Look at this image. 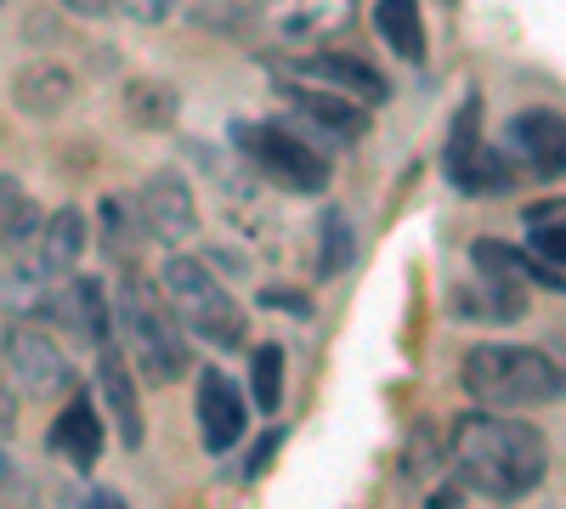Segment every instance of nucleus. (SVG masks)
<instances>
[{"instance_id":"obj_1","label":"nucleus","mask_w":566,"mask_h":509,"mask_svg":"<svg viewBox=\"0 0 566 509\" xmlns=\"http://www.w3.org/2000/svg\"><path fill=\"white\" fill-rule=\"evenodd\" d=\"M442 465L453 470V481L476 498H527L544 487L555 447L538 425L515 420L504 407H482V413H459L453 436L442 447Z\"/></svg>"},{"instance_id":"obj_2","label":"nucleus","mask_w":566,"mask_h":509,"mask_svg":"<svg viewBox=\"0 0 566 509\" xmlns=\"http://www.w3.org/2000/svg\"><path fill=\"white\" fill-rule=\"evenodd\" d=\"M459 385L476 407H549L560 402V362L538 346H510V340H482L459 362Z\"/></svg>"},{"instance_id":"obj_3","label":"nucleus","mask_w":566,"mask_h":509,"mask_svg":"<svg viewBox=\"0 0 566 509\" xmlns=\"http://www.w3.org/2000/svg\"><path fill=\"white\" fill-rule=\"evenodd\" d=\"M114 335H125V362L136 368V380H148V385H176L187 368H193L187 329L165 306L159 284L125 277L119 295H114Z\"/></svg>"},{"instance_id":"obj_4","label":"nucleus","mask_w":566,"mask_h":509,"mask_svg":"<svg viewBox=\"0 0 566 509\" xmlns=\"http://www.w3.org/2000/svg\"><path fill=\"white\" fill-rule=\"evenodd\" d=\"M159 295L176 311V322L187 335H199L210 346H244L250 340V317L244 306L227 295V284L216 277V266L205 255H181L170 250L159 266Z\"/></svg>"},{"instance_id":"obj_5","label":"nucleus","mask_w":566,"mask_h":509,"mask_svg":"<svg viewBox=\"0 0 566 509\" xmlns=\"http://www.w3.org/2000/svg\"><path fill=\"white\" fill-rule=\"evenodd\" d=\"M244 159L283 193H323L328 188V159L317 153L312 136H301L295 125H272V119H239L232 125Z\"/></svg>"},{"instance_id":"obj_6","label":"nucleus","mask_w":566,"mask_h":509,"mask_svg":"<svg viewBox=\"0 0 566 509\" xmlns=\"http://www.w3.org/2000/svg\"><path fill=\"white\" fill-rule=\"evenodd\" d=\"M136 215H142V233L181 250V244H193L205 233V210H199V193H193V181H187L181 170H154L148 181H142V193H136Z\"/></svg>"},{"instance_id":"obj_7","label":"nucleus","mask_w":566,"mask_h":509,"mask_svg":"<svg viewBox=\"0 0 566 509\" xmlns=\"http://www.w3.org/2000/svg\"><path fill=\"white\" fill-rule=\"evenodd\" d=\"M283 97H290V114L301 119L295 130L312 136V142H357L368 130V108L346 91H328V85H312V79H295V74H277Z\"/></svg>"},{"instance_id":"obj_8","label":"nucleus","mask_w":566,"mask_h":509,"mask_svg":"<svg viewBox=\"0 0 566 509\" xmlns=\"http://www.w3.org/2000/svg\"><path fill=\"white\" fill-rule=\"evenodd\" d=\"M0 351H7V380L29 396H57L74 385V368H69L63 346L45 329H34V322H12Z\"/></svg>"},{"instance_id":"obj_9","label":"nucleus","mask_w":566,"mask_h":509,"mask_svg":"<svg viewBox=\"0 0 566 509\" xmlns=\"http://www.w3.org/2000/svg\"><path fill=\"white\" fill-rule=\"evenodd\" d=\"M45 317H57L69 335H80L85 346H108L114 340V300L97 277H57V295L45 284V300H40Z\"/></svg>"},{"instance_id":"obj_10","label":"nucleus","mask_w":566,"mask_h":509,"mask_svg":"<svg viewBox=\"0 0 566 509\" xmlns=\"http://www.w3.org/2000/svg\"><path fill=\"white\" fill-rule=\"evenodd\" d=\"M277 74H295V79H312V85H328V91H346V97H357L363 108H380L386 97H391V79L374 68V63H363V57H352V52H301L295 63H277Z\"/></svg>"},{"instance_id":"obj_11","label":"nucleus","mask_w":566,"mask_h":509,"mask_svg":"<svg viewBox=\"0 0 566 509\" xmlns=\"http://www.w3.org/2000/svg\"><path fill=\"white\" fill-rule=\"evenodd\" d=\"M193 413H199V442L205 453H232L250 431V402L232 385L221 368H199V391H193Z\"/></svg>"},{"instance_id":"obj_12","label":"nucleus","mask_w":566,"mask_h":509,"mask_svg":"<svg viewBox=\"0 0 566 509\" xmlns=\"http://www.w3.org/2000/svg\"><path fill=\"white\" fill-rule=\"evenodd\" d=\"M97 407L103 420L114 425L119 447H142V436H148V425H142V402H136V368L125 362V351L108 340L97 346Z\"/></svg>"},{"instance_id":"obj_13","label":"nucleus","mask_w":566,"mask_h":509,"mask_svg":"<svg viewBox=\"0 0 566 509\" xmlns=\"http://www.w3.org/2000/svg\"><path fill=\"white\" fill-rule=\"evenodd\" d=\"M85 244H91V221H85L80 204H63V210H52V215H40V233H34V244H29L34 277H40V284H57V277H69V272L80 266Z\"/></svg>"},{"instance_id":"obj_14","label":"nucleus","mask_w":566,"mask_h":509,"mask_svg":"<svg viewBox=\"0 0 566 509\" xmlns=\"http://www.w3.org/2000/svg\"><path fill=\"white\" fill-rule=\"evenodd\" d=\"M74 97H80V79L57 57H34L12 74V108L23 119H63L74 108Z\"/></svg>"},{"instance_id":"obj_15","label":"nucleus","mask_w":566,"mask_h":509,"mask_svg":"<svg viewBox=\"0 0 566 509\" xmlns=\"http://www.w3.org/2000/svg\"><path fill=\"white\" fill-rule=\"evenodd\" d=\"M103 442H108V420H103L97 396H85V391L69 396V407L52 420V431H45V447H52L63 465H74V470H97Z\"/></svg>"},{"instance_id":"obj_16","label":"nucleus","mask_w":566,"mask_h":509,"mask_svg":"<svg viewBox=\"0 0 566 509\" xmlns=\"http://www.w3.org/2000/svg\"><path fill=\"white\" fill-rule=\"evenodd\" d=\"M504 142H510V153L522 159V165H533L538 176H560V142H566V125H560V114L555 108H527V114H515L510 119V130H504Z\"/></svg>"},{"instance_id":"obj_17","label":"nucleus","mask_w":566,"mask_h":509,"mask_svg":"<svg viewBox=\"0 0 566 509\" xmlns=\"http://www.w3.org/2000/svg\"><path fill=\"white\" fill-rule=\"evenodd\" d=\"M453 311L470 317V322H515L527 311V289L522 284H510V277H464V284L453 289Z\"/></svg>"},{"instance_id":"obj_18","label":"nucleus","mask_w":566,"mask_h":509,"mask_svg":"<svg viewBox=\"0 0 566 509\" xmlns=\"http://www.w3.org/2000/svg\"><path fill=\"white\" fill-rule=\"evenodd\" d=\"M470 266L488 277H510V284H544L549 295H560V284H566L555 261H544L533 250H515V244H493V238L470 244Z\"/></svg>"},{"instance_id":"obj_19","label":"nucleus","mask_w":566,"mask_h":509,"mask_svg":"<svg viewBox=\"0 0 566 509\" xmlns=\"http://www.w3.org/2000/svg\"><path fill=\"white\" fill-rule=\"evenodd\" d=\"M352 23V0H295L277 12V34L290 45H317Z\"/></svg>"},{"instance_id":"obj_20","label":"nucleus","mask_w":566,"mask_h":509,"mask_svg":"<svg viewBox=\"0 0 566 509\" xmlns=\"http://www.w3.org/2000/svg\"><path fill=\"white\" fill-rule=\"evenodd\" d=\"M442 165H448V181H453L464 199H499V193H510V165L488 142H476V148L459 153V159H442Z\"/></svg>"},{"instance_id":"obj_21","label":"nucleus","mask_w":566,"mask_h":509,"mask_svg":"<svg viewBox=\"0 0 566 509\" xmlns=\"http://www.w3.org/2000/svg\"><path fill=\"white\" fill-rule=\"evenodd\" d=\"M176 114H181V91H176L170 79L136 74V79L125 85V119H130V125L165 130V125H176Z\"/></svg>"},{"instance_id":"obj_22","label":"nucleus","mask_w":566,"mask_h":509,"mask_svg":"<svg viewBox=\"0 0 566 509\" xmlns=\"http://www.w3.org/2000/svg\"><path fill=\"white\" fill-rule=\"evenodd\" d=\"M374 29L391 45L397 57L424 63V18H419V0H374Z\"/></svg>"},{"instance_id":"obj_23","label":"nucleus","mask_w":566,"mask_h":509,"mask_svg":"<svg viewBox=\"0 0 566 509\" xmlns=\"http://www.w3.org/2000/svg\"><path fill=\"white\" fill-rule=\"evenodd\" d=\"M34 233H40V204L29 199V188L18 176H0V244L29 250Z\"/></svg>"},{"instance_id":"obj_24","label":"nucleus","mask_w":566,"mask_h":509,"mask_svg":"<svg viewBox=\"0 0 566 509\" xmlns=\"http://www.w3.org/2000/svg\"><path fill=\"white\" fill-rule=\"evenodd\" d=\"M357 255V238H352V215L346 210H323L317 221V284H328V277H340Z\"/></svg>"},{"instance_id":"obj_25","label":"nucleus","mask_w":566,"mask_h":509,"mask_svg":"<svg viewBox=\"0 0 566 509\" xmlns=\"http://www.w3.org/2000/svg\"><path fill=\"white\" fill-rule=\"evenodd\" d=\"M250 396L261 413H277L283 407V346H255L250 351Z\"/></svg>"},{"instance_id":"obj_26","label":"nucleus","mask_w":566,"mask_h":509,"mask_svg":"<svg viewBox=\"0 0 566 509\" xmlns=\"http://www.w3.org/2000/svg\"><path fill=\"white\" fill-rule=\"evenodd\" d=\"M527 226H533L527 250L560 266V255H566V238H560V199H549V204H527Z\"/></svg>"},{"instance_id":"obj_27","label":"nucleus","mask_w":566,"mask_h":509,"mask_svg":"<svg viewBox=\"0 0 566 509\" xmlns=\"http://www.w3.org/2000/svg\"><path fill=\"white\" fill-rule=\"evenodd\" d=\"M476 142H482V97H464V108L448 125V153L442 159H459V153H470Z\"/></svg>"},{"instance_id":"obj_28","label":"nucleus","mask_w":566,"mask_h":509,"mask_svg":"<svg viewBox=\"0 0 566 509\" xmlns=\"http://www.w3.org/2000/svg\"><path fill=\"white\" fill-rule=\"evenodd\" d=\"M437 470H442V447H437L431 425H419L413 431V447L402 453V476L408 481H424V476H437Z\"/></svg>"},{"instance_id":"obj_29","label":"nucleus","mask_w":566,"mask_h":509,"mask_svg":"<svg viewBox=\"0 0 566 509\" xmlns=\"http://www.w3.org/2000/svg\"><path fill=\"white\" fill-rule=\"evenodd\" d=\"M181 0H114V12H125L130 23H170Z\"/></svg>"},{"instance_id":"obj_30","label":"nucleus","mask_w":566,"mask_h":509,"mask_svg":"<svg viewBox=\"0 0 566 509\" xmlns=\"http://www.w3.org/2000/svg\"><path fill=\"white\" fill-rule=\"evenodd\" d=\"M12 431H18V385L0 374V442H7Z\"/></svg>"},{"instance_id":"obj_31","label":"nucleus","mask_w":566,"mask_h":509,"mask_svg":"<svg viewBox=\"0 0 566 509\" xmlns=\"http://www.w3.org/2000/svg\"><path fill=\"white\" fill-rule=\"evenodd\" d=\"M277 442H283V436H277V431H266V436H261V442H255V453H250V470H244V476H250V481H255V476H261V470H266V465H272V453H277Z\"/></svg>"},{"instance_id":"obj_32","label":"nucleus","mask_w":566,"mask_h":509,"mask_svg":"<svg viewBox=\"0 0 566 509\" xmlns=\"http://www.w3.org/2000/svg\"><path fill=\"white\" fill-rule=\"evenodd\" d=\"M69 12H80V18H108L114 12V0H63Z\"/></svg>"},{"instance_id":"obj_33","label":"nucleus","mask_w":566,"mask_h":509,"mask_svg":"<svg viewBox=\"0 0 566 509\" xmlns=\"http://www.w3.org/2000/svg\"><path fill=\"white\" fill-rule=\"evenodd\" d=\"M453 503H464V487H459V481H453V487H437L424 509H453Z\"/></svg>"},{"instance_id":"obj_34","label":"nucleus","mask_w":566,"mask_h":509,"mask_svg":"<svg viewBox=\"0 0 566 509\" xmlns=\"http://www.w3.org/2000/svg\"><path fill=\"white\" fill-rule=\"evenodd\" d=\"M205 261H210V266H232V272H250V261H244L239 250H210Z\"/></svg>"},{"instance_id":"obj_35","label":"nucleus","mask_w":566,"mask_h":509,"mask_svg":"<svg viewBox=\"0 0 566 509\" xmlns=\"http://www.w3.org/2000/svg\"><path fill=\"white\" fill-rule=\"evenodd\" d=\"M261 306H283V311H306V300H301V295H277V289H266V295H261Z\"/></svg>"},{"instance_id":"obj_36","label":"nucleus","mask_w":566,"mask_h":509,"mask_svg":"<svg viewBox=\"0 0 566 509\" xmlns=\"http://www.w3.org/2000/svg\"><path fill=\"white\" fill-rule=\"evenodd\" d=\"M85 503H103V509H119L125 498H119L114 487H91V492H85Z\"/></svg>"},{"instance_id":"obj_37","label":"nucleus","mask_w":566,"mask_h":509,"mask_svg":"<svg viewBox=\"0 0 566 509\" xmlns=\"http://www.w3.org/2000/svg\"><path fill=\"white\" fill-rule=\"evenodd\" d=\"M12 481V458H7V447H0V487Z\"/></svg>"}]
</instances>
